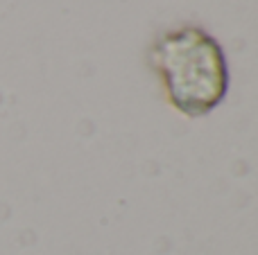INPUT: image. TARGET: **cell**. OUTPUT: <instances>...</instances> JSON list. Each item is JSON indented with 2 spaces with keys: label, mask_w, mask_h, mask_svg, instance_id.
Here are the masks:
<instances>
[{
  "label": "cell",
  "mask_w": 258,
  "mask_h": 255,
  "mask_svg": "<svg viewBox=\"0 0 258 255\" xmlns=\"http://www.w3.org/2000/svg\"><path fill=\"white\" fill-rule=\"evenodd\" d=\"M156 66L172 102L190 115L211 111L227 90L222 50L197 27L165 36L156 48Z\"/></svg>",
  "instance_id": "cell-1"
}]
</instances>
